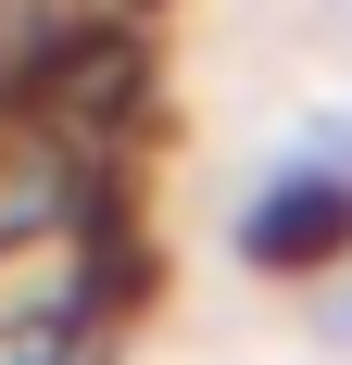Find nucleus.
<instances>
[{
    "mask_svg": "<svg viewBox=\"0 0 352 365\" xmlns=\"http://www.w3.org/2000/svg\"><path fill=\"white\" fill-rule=\"evenodd\" d=\"M327 227H340V189H277V202H264V227H252V252L289 264V252H315Z\"/></svg>",
    "mask_w": 352,
    "mask_h": 365,
    "instance_id": "obj_1",
    "label": "nucleus"
},
{
    "mask_svg": "<svg viewBox=\"0 0 352 365\" xmlns=\"http://www.w3.org/2000/svg\"><path fill=\"white\" fill-rule=\"evenodd\" d=\"M327 340H340V353H352V290H340V302H327Z\"/></svg>",
    "mask_w": 352,
    "mask_h": 365,
    "instance_id": "obj_2",
    "label": "nucleus"
},
{
    "mask_svg": "<svg viewBox=\"0 0 352 365\" xmlns=\"http://www.w3.org/2000/svg\"><path fill=\"white\" fill-rule=\"evenodd\" d=\"M340 26H352V0H340Z\"/></svg>",
    "mask_w": 352,
    "mask_h": 365,
    "instance_id": "obj_3",
    "label": "nucleus"
}]
</instances>
